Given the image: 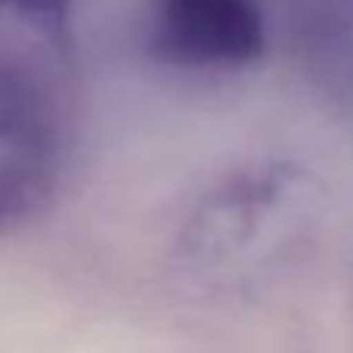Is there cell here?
I'll use <instances>...</instances> for the list:
<instances>
[{"instance_id":"7a4b0ae2","label":"cell","mask_w":353,"mask_h":353,"mask_svg":"<svg viewBox=\"0 0 353 353\" xmlns=\"http://www.w3.org/2000/svg\"><path fill=\"white\" fill-rule=\"evenodd\" d=\"M143 43L180 72H242L267 50L261 0H149Z\"/></svg>"},{"instance_id":"277c9868","label":"cell","mask_w":353,"mask_h":353,"mask_svg":"<svg viewBox=\"0 0 353 353\" xmlns=\"http://www.w3.org/2000/svg\"><path fill=\"white\" fill-rule=\"evenodd\" d=\"M285 22L301 68L323 90L353 97V0H285Z\"/></svg>"},{"instance_id":"6da1fadb","label":"cell","mask_w":353,"mask_h":353,"mask_svg":"<svg viewBox=\"0 0 353 353\" xmlns=\"http://www.w3.org/2000/svg\"><path fill=\"white\" fill-rule=\"evenodd\" d=\"M62 168L65 137L50 90L31 68L0 56V236L53 205Z\"/></svg>"},{"instance_id":"3957f363","label":"cell","mask_w":353,"mask_h":353,"mask_svg":"<svg viewBox=\"0 0 353 353\" xmlns=\"http://www.w3.org/2000/svg\"><path fill=\"white\" fill-rule=\"evenodd\" d=\"M276 180L263 171H242L220 180L192 208L180 230V254L189 263L226 261L254 232L261 211L273 201Z\"/></svg>"},{"instance_id":"5b68a950","label":"cell","mask_w":353,"mask_h":353,"mask_svg":"<svg viewBox=\"0 0 353 353\" xmlns=\"http://www.w3.org/2000/svg\"><path fill=\"white\" fill-rule=\"evenodd\" d=\"M72 3L74 0H0V12H10V16L37 25L50 34H62L68 25Z\"/></svg>"}]
</instances>
